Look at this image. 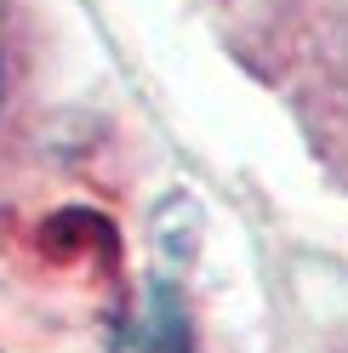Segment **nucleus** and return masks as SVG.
Wrapping results in <instances>:
<instances>
[{"label":"nucleus","instance_id":"2","mask_svg":"<svg viewBox=\"0 0 348 353\" xmlns=\"http://www.w3.org/2000/svg\"><path fill=\"white\" fill-rule=\"evenodd\" d=\"M0 92H6V69H0Z\"/></svg>","mask_w":348,"mask_h":353},{"label":"nucleus","instance_id":"1","mask_svg":"<svg viewBox=\"0 0 348 353\" xmlns=\"http://www.w3.org/2000/svg\"><path fill=\"white\" fill-rule=\"evenodd\" d=\"M143 353H188V319H183V302L166 291L148 296V307H143Z\"/></svg>","mask_w":348,"mask_h":353}]
</instances>
